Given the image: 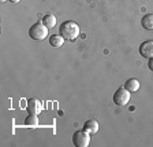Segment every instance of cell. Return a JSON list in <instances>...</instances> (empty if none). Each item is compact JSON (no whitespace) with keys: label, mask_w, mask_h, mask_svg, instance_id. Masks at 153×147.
<instances>
[{"label":"cell","mask_w":153,"mask_h":147,"mask_svg":"<svg viewBox=\"0 0 153 147\" xmlns=\"http://www.w3.org/2000/svg\"><path fill=\"white\" fill-rule=\"evenodd\" d=\"M141 23H142L143 29H146V30H153V14H146V15H143Z\"/></svg>","instance_id":"cell-10"},{"label":"cell","mask_w":153,"mask_h":147,"mask_svg":"<svg viewBox=\"0 0 153 147\" xmlns=\"http://www.w3.org/2000/svg\"><path fill=\"white\" fill-rule=\"evenodd\" d=\"M26 109L30 114H40L42 112V102L37 98H32V99L27 100V105H26Z\"/></svg>","instance_id":"cell-5"},{"label":"cell","mask_w":153,"mask_h":147,"mask_svg":"<svg viewBox=\"0 0 153 147\" xmlns=\"http://www.w3.org/2000/svg\"><path fill=\"white\" fill-rule=\"evenodd\" d=\"M4 2H7V0H1V3H4Z\"/></svg>","instance_id":"cell-15"},{"label":"cell","mask_w":153,"mask_h":147,"mask_svg":"<svg viewBox=\"0 0 153 147\" xmlns=\"http://www.w3.org/2000/svg\"><path fill=\"white\" fill-rule=\"evenodd\" d=\"M140 55H142L143 58H153V40H148V41H143L140 45Z\"/></svg>","instance_id":"cell-6"},{"label":"cell","mask_w":153,"mask_h":147,"mask_svg":"<svg viewBox=\"0 0 153 147\" xmlns=\"http://www.w3.org/2000/svg\"><path fill=\"white\" fill-rule=\"evenodd\" d=\"M59 33L63 36L66 40H75L79 36V26L74 21H66L60 25Z\"/></svg>","instance_id":"cell-1"},{"label":"cell","mask_w":153,"mask_h":147,"mask_svg":"<svg viewBox=\"0 0 153 147\" xmlns=\"http://www.w3.org/2000/svg\"><path fill=\"white\" fill-rule=\"evenodd\" d=\"M29 36L36 41H41L48 36V28L42 22H37L29 29Z\"/></svg>","instance_id":"cell-2"},{"label":"cell","mask_w":153,"mask_h":147,"mask_svg":"<svg viewBox=\"0 0 153 147\" xmlns=\"http://www.w3.org/2000/svg\"><path fill=\"white\" fill-rule=\"evenodd\" d=\"M25 125H26V127H32V128L37 127V125H38L37 114H29L27 117H26V120H25Z\"/></svg>","instance_id":"cell-12"},{"label":"cell","mask_w":153,"mask_h":147,"mask_svg":"<svg viewBox=\"0 0 153 147\" xmlns=\"http://www.w3.org/2000/svg\"><path fill=\"white\" fill-rule=\"evenodd\" d=\"M83 129H85V131H88L90 135H94V133H97V132H99L100 124L96 121V120H88V121L83 124Z\"/></svg>","instance_id":"cell-7"},{"label":"cell","mask_w":153,"mask_h":147,"mask_svg":"<svg viewBox=\"0 0 153 147\" xmlns=\"http://www.w3.org/2000/svg\"><path fill=\"white\" fill-rule=\"evenodd\" d=\"M148 67H149V70L153 72V58L149 59V62H148Z\"/></svg>","instance_id":"cell-13"},{"label":"cell","mask_w":153,"mask_h":147,"mask_svg":"<svg viewBox=\"0 0 153 147\" xmlns=\"http://www.w3.org/2000/svg\"><path fill=\"white\" fill-rule=\"evenodd\" d=\"M64 40H66V38H64L60 33H59V35H53V36L49 37V44H51L52 47H55V48H59V47H62V45L64 44Z\"/></svg>","instance_id":"cell-9"},{"label":"cell","mask_w":153,"mask_h":147,"mask_svg":"<svg viewBox=\"0 0 153 147\" xmlns=\"http://www.w3.org/2000/svg\"><path fill=\"white\" fill-rule=\"evenodd\" d=\"M73 143L76 147H88L90 143V133L88 131H76L73 135Z\"/></svg>","instance_id":"cell-4"},{"label":"cell","mask_w":153,"mask_h":147,"mask_svg":"<svg viewBox=\"0 0 153 147\" xmlns=\"http://www.w3.org/2000/svg\"><path fill=\"white\" fill-rule=\"evenodd\" d=\"M8 2H11V3L16 4V3H19V2H21V0H8Z\"/></svg>","instance_id":"cell-14"},{"label":"cell","mask_w":153,"mask_h":147,"mask_svg":"<svg viewBox=\"0 0 153 147\" xmlns=\"http://www.w3.org/2000/svg\"><path fill=\"white\" fill-rule=\"evenodd\" d=\"M124 88L127 91H130L131 93L133 92H137L140 90V81L137 78H128L126 83H124Z\"/></svg>","instance_id":"cell-8"},{"label":"cell","mask_w":153,"mask_h":147,"mask_svg":"<svg viewBox=\"0 0 153 147\" xmlns=\"http://www.w3.org/2000/svg\"><path fill=\"white\" fill-rule=\"evenodd\" d=\"M130 91H127L124 87H120L118 90L115 91L114 93V103L116 106H126L128 102H130Z\"/></svg>","instance_id":"cell-3"},{"label":"cell","mask_w":153,"mask_h":147,"mask_svg":"<svg viewBox=\"0 0 153 147\" xmlns=\"http://www.w3.org/2000/svg\"><path fill=\"white\" fill-rule=\"evenodd\" d=\"M41 22L44 23V25L47 26L48 29H51V28H53V26L56 25V17L52 15V14H47V15L42 17V21H41Z\"/></svg>","instance_id":"cell-11"}]
</instances>
